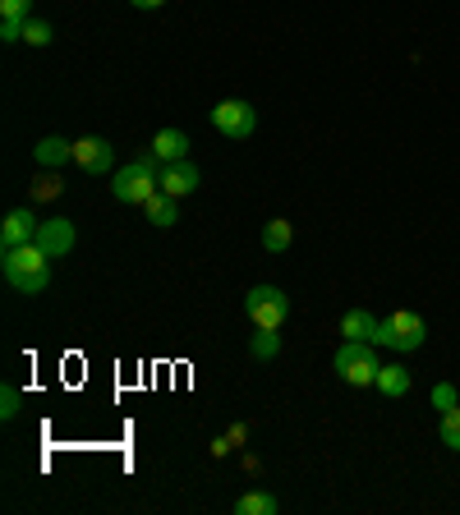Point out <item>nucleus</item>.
Masks as SVG:
<instances>
[{"label":"nucleus","instance_id":"a878e982","mask_svg":"<svg viewBox=\"0 0 460 515\" xmlns=\"http://www.w3.org/2000/svg\"><path fill=\"white\" fill-rule=\"evenodd\" d=\"M230 451H235V442H230V437H217V442H212V456H230Z\"/></svg>","mask_w":460,"mask_h":515},{"label":"nucleus","instance_id":"a211bd4d","mask_svg":"<svg viewBox=\"0 0 460 515\" xmlns=\"http://www.w3.org/2000/svg\"><path fill=\"white\" fill-rule=\"evenodd\" d=\"M249 355L263 359V364H267V359H276V355H281V336L267 332V327H258V332L249 336Z\"/></svg>","mask_w":460,"mask_h":515},{"label":"nucleus","instance_id":"0eeeda50","mask_svg":"<svg viewBox=\"0 0 460 515\" xmlns=\"http://www.w3.org/2000/svg\"><path fill=\"white\" fill-rule=\"evenodd\" d=\"M37 249L46 253V258H65L74 244H79V230H74V221L69 217H46L42 226H37Z\"/></svg>","mask_w":460,"mask_h":515},{"label":"nucleus","instance_id":"9d476101","mask_svg":"<svg viewBox=\"0 0 460 515\" xmlns=\"http://www.w3.org/2000/svg\"><path fill=\"white\" fill-rule=\"evenodd\" d=\"M198 184H203V175H198V166L189 157L171 161V166L161 171V194H171V198H189Z\"/></svg>","mask_w":460,"mask_h":515},{"label":"nucleus","instance_id":"bb28decb","mask_svg":"<svg viewBox=\"0 0 460 515\" xmlns=\"http://www.w3.org/2000/svg\"><path fill=\"white\" fill-rule=\"evenodd\" d=\"M230 442H235V447H244V437H249V428H244V424H230Z\"/></svg>","mask_w":460,"mask_h":515},{"label":"nucleus","instance_id":"cd10ccee","mask_svg":"<svg viewBox=\"0 0 460 515\" xmlns=\"http://www.w3.org/2000/svg\"><path fill=\"white\" fill-rule=\"evenodd\" d=\"M129 5H134V10H161L166 0H129Z\"/></svg>","mask_w":460,"mask_h":515},{"label":"nucleus","instance_id":"393cba45","mask_svg":"<svg viewBox=\"0 0 460 515\" xmlns=\"http://www.w3.org/2000/svg\"><path fill=\"white\" fill-rule=\"evenodd\" d=\"M56 194H60L56 175H42V180H33V198H56Z\"/></svg>","mask_w":460,"mask_h":515},{"label":"nucleus","instance_id":"4468645a","mask_svg":"<svg viewBox=\"0 0 460 515\" xmlns=\"http://www.w3.org/2000/svg\"><path fill=\"white\" fill-rule=\"evenodd\" d=\"M341 336L345 341H373V336H378V318H373L368 309H345Z\"/></svg>","mask_w":460,"mask_h":515},{"label":"nucleus","instance_id":"20e7f679","mask_svg":"<svg viewBox=\"0 0 460 515\" xmlns=\"http://www.w3.org/2000/svg\"><path fill=\"white\" fill-rule=\"evenodd\" d=\"M424 341H428V322L414 309H396L391 318H378V336H373V345H382V350L410 355V350H419Z\"/></svg>","mask_w":460,"mask_h":515},{"label":"nucleus","instance_id":"aec40b11","mask_svg":"<svg viewBox=\"0 0 460 515\" xmlns=\"http://www.w3.org/2000/svg\"><path fill=\"white\" fill-rule=\"evenodd\" d=\"M19 410H23V391L14 387V382H5V387H0V419H14Z\"/></svg>","mask_w":460,"mask_h":515},{"label":"nucleus","instance_id":"f3484780","mask_svg":"<svg viewBox=\"0 0 460 515\" xmlns=\"http://www.w3.org/2000/svg\"><path fill=\"white\" fill-rule=\"evenodd\" d=\"M276 511H281L276 493H244L240 502H235V515H276Z\"/></svg>","mask_w":460,"mask_h":515},{"label":"nucleus","instance_id":"6ab92c4d","mask_svg":"<svg viewBox=\"0 0 460 515\" xmlns=\"http://www.w3.org/2000/svg\"><path fill=\"white\" fill-rule=\"evenodd\" d=\"M437 442L451 451H460V405H451L447 414H442V428H437Z\"/></svg>","mask_w":460,"mask_h":515},{"label":"nucleus","instance_id":"39448f33","mask_svg":"<svg viewBox=\"0 0 460 515\" xmlns=\"http://www.w3.org/2000/svg\"><path fill=\"white\" fill-rule=\"evenodd\" d=\"M244 313H249L253 327H267V332H281L290 318V295L281 286H253L244 295Z\"/></svg>","mask_w":460,"mask_h":515},{"label":"nucleus","instance_id":"1a4fd4ad","mask_svg":"<svg viewBox=\"0 0 460 515\" xmlns=\"http://www.w3.org/2000/svg\"><path fill=\"white\" fill-rule=\"evenodd\" d=\"M37 226H42V221L33 217V207H14L10 217L0 221V249H19V244H33V240H37Z\"/></svg>","mask_w":460,"mask_h":515},{"label":"nucleus","instance_id":"f257e3e1","mask_svg":"<svg viewBox=\"0 0 460 515\" xmlns=\"http://www.w3.org/2000/svg\"><path fill=\"white\" fill-rule=\"evenodd\" d=\"M0 272L19 295H42L51 286V258H46L37 244H19V249H5L0 258Z\"/></svg>","mask_w":460,"mask_h":515},{"label":"nucleus","instance_id":"dca6fc26","mask_svg":"<svg viewBox=\"0 0 460 515\" xmlns=\"http://www.w3.org/2000/svg\"><path fill=\"white\" fill-rule=\"evenodd\" d=\"M290 240H295V226H290L286 217H276V221H267L263 226V249L267 253H286Z\"/></svg>","mask_w":460,"mask_h":515},{"label":"nucleus","instance_id":"2eb2a0df","mask_svg":"<svg viewBox=\"0 0 460 515\" xmlns=\"http://www.w3.org/2000/svg\"><path fill=\"white\" fill-rule=\"evenodd\" d=\"M373 387L387 396V401H401L405 391H410V368H401V364H382L378 368V382Z\"/></svg>","mask_w":460,"mask_h":515},{"label":"nucleus","instance_id":"b1692460","mask_svg":"<svg viewBox=\"0 0 460 515\" xmlns=\"http://www.w3.org/2000/svg\"><path fill=\"white\" fill-rule=\"evenodd\" d=\"M23 23L28 19H0V42H23Z\"/></svg>","mask_w":460,"mask_h":515},{"label":"nucleus","instance_id":"423d86ee","mask_svg":"<svg viewBox=\"0 0 460 515\" xmlns=\"http://www.w3.org/2000/svg\"><path fill=\"white\" fill-rule=\"evenodd\" d=\"M212 129L226 138H249L253 129H258V111H253L249 102H240V97H230V102H217L212 106Z\"/></svg>","mask_w":460,"mask_h":515},{"label":"nucleus","instance_id":"7ed1b4c3","mask_svg":"<svg viewBox=\"0 0 460 515\" xmlns=\"http://www.w3.org/2000/svg\"><path fill=\"white\" fill-rule=\"evenodd\" d=\"M332 368H336V378H341L345 387H373V382H378V368H382L378 345L373 341H345L341 350H336Z\"/></svg>","mask_w":460,"mask_h":515},{"label":"nucleus","instance_id":"ddd939ff","mask_svg":"<svg viewBox=\"0 0 460 515\" xmlns=\"http://www.w3.org/2000/svg\"><path fill=\"white\" fill-rule=\"evenodd\" d=\"M152 152H157L166 166H171V161H184L189 157V134H184V129H161V134L152 138Z\"/></svg>","mask_w":460,"mask_h":515},{"label":"nucleus","instance_id":"5701e85b","mask_svg":"<svg viewBox=\"0 0 460 515\" xmlns=\"http://www.w3.org/2000/svg\"><path fill=\"white\" fill-rule=\"evenodd\" d=\"M433 405H437V414H447L451 405H456V387H451V382H437V387H433Z\"/></svg>","mask_w":460,"mask_h":515},{"label":"nucleus","instance_id":"f8f14e48","mask_svg":"<svg viewBox=\"0 0 460 515\" xmlns=\"http://www.w3.org/2000/svg\"><path fill=\"white\" fill-rule=\"evenodd\" d=\"M143 217H148L157 230L175 226V221H180V198H171V194H161V189H157V194L143 203Z\"/></svg>","mask_w":460,"mask_h":515},{"label":"nucleus","instance_id":"9b49d317","mask_svg":"<svg viewBox=\"0 0 460 515\" xmlns=\"http://www.w3.org/2000/svg\"><path fill=\"white\" fill-rule=\"evenodd\" d=\"M33 157H37V166H46V171H56V166L74 161V143H65V138H56V134H46V138H37Z\"/></svg>","mask_w":460,"mask_h":515},{"label":"nucleus","instance_id":"f03ea898","mask_svg":"<svg viewBox=\"0 0 460 515\" xmlns=\"http://www.w3.org/2000/svg\"><path fill=\"white\" fill-rule=\"evenodd\" d=\"M161 171H166V161H161L157 152H148V157H134L129 166H120V171L111 175V194L120 198V203L143 207L161 189Z\"/></svg>","mask_w":460,"mask_h":515},{"label":"nucleus","instance_id":"412c9836","mask_svg":"<svg viewBox=\"0 0 460 515\" xmlns=\"http://www.w3.org/2000/svg\"><path fill=\"white\" fill-rule=\"evenodd\" d=\"M51 37H56V33H51V23H46V19H28V23H23V42H28V46H46Z\"/></svg>","mask_w":460,"mask_h":515},{"label":"nucleus","instance_id":"4be33fe9","mask_svg":"<svg viewBox=\"0 0 460 515\" xmlns=\"http://www.w3.org/2000/svg\"><path fill=\"white\" fill-rule=\"evenodd\" d=\"M33 0H0V19H33Z\"/></svg>","mask_w":460,"mask_h":515},{"label":"nucleus","instance_id":"6e6552de","mask_svg":"<svg viewBox=\"0 0 460 515\" xmlns=\"http://www.w3.org/2000/svg\"><path fill=\"white\" fill-rule=\"evenodd\" d=\"M74 166L88 175H115V148L106 138H74Z\"/></svg>","mask_w":460,"mask_h":515}]
</instances>
